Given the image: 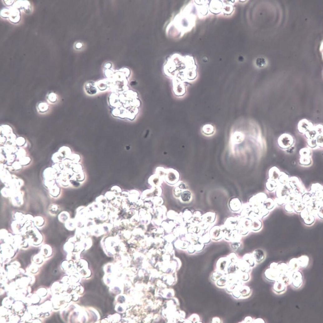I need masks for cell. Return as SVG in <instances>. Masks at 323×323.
Wrapping results in <instances>:
<instances>
[{"label":"cell","instance_id":"17","mask_svg":"<svg viewBox=\"0 0 323 323\" xmlns=\"http://www.w3.org/2000/svg\"><path fill=\"white\" fill-rule=\"evenodd\" d=\"M36 109L39 114L41 115L46 114L51 110L49 104L45 102L38 103L36 106Z\"/></svg>","mask_w":323,"mask_h":323},{"label":"cell","instance_id":"50","mask_svg":"<svg viewBox=\"0 0 323 323\" xmlns=\"http://www.w3.org/2000/svg\"><path fill=\"white\" fill-rule=\"evenodd\" d=\"M3 2L6 5L10 6H13L15 1H4Z\"/></svg>","mask_w":323,"mask_h":323},{"label":"cell","instance_id":"47","mask_svg":"<svg viewBox=\"0 0 323 323\" xmlns=\"http://www.w3.org/2000/svg\"><path fill=\"white\" fill-rule=\"evenodd\" d=\"M58 208L56 206L54 205L52 206L49 210H50V212L52 214H54V212H55V214L58 212Z\"/></svg>","mask_w":323,"mask_h":323},{"label":"cell","instance_id":"12","mask_svg":"<svg viewBox=\"0 0 323 323\" xmlns=\"http://www.w3.org/2000/svg\"><path fill=\"white\" fill-rule=\"evenodd\" d=\"M275 282L273 286L272 290L275 293L282 295L286 292L288 286L286 283L279 280L276 281Z\"/></svg>","mask_w":323,"mask_h":323},{"label":"cell","instance_id":"27","mask_svg":"<svg viewBox=\"0 0 323 323\" xmlns=\"http://www.w3.org/2000/svg\"><path fill=\"white\" fill-rule=\"evenodd\" d=\"M288 265L290 269L292 272L300 270L301 269L297 258H294L292 259Z\"/></svg>","mask_w":323,"mask_h":323},{"label":"cell","instance_id":"52","mask_svg":"<svg viewBox=\"0 0 323 323\" xmlns=\"http://www.w3.org/2000/svg\"><path fill=\"white\" fill-rule=\"evenodd\" d=\"M212 323H221L222 322L221 319L219 317H215L212 319Z\"/></svg>","mask_w":323,"mask_h":323},{"label":"cell","instance_id":"46","mask_svg":"<svg viewBox=\"0 0 323 323\" xmlns=\"http://www.w3.org/2000/svg\"><path fill=\"white\" fill-rule=\"evenodd\" d=\"M105 195L108 200H110L112 199L114 197L115 194L114 192H108L106 193Z\"/></svg>","mask_w":323,"mask_h":323},{"label":"cell","instance_id":"7","mask_svg":"<svg viewBox=\"0 0 323 323\" xmlns=\"http://www.w3.org/2000/svg\"><path fill=\"white\" fill-rule=\"evenodd\" d=\"M164 178L168 184L174 185L179 180V175L178 172L173 169L166 170Z\"/></svg>","mask_w":323,"mask_h":323},{"label":"cell","instance_id":"21","mask_svg":"<svg viewBox=\"0 0 323 323\" xmlns=\"http://www.w3.org/2000/svg\"><path fill=\"white\" fill-rule=\"evenodd\" d=\"M281 172L276 167L271 168L269 170L268 176L269 179L277 181L280 176Z\"/></svg>","mask_w":323,"mask_h":323},{"label":"cell","instance_id":"8","mask_svg":"<svg viewBox=\"0 0 323 323\" xmlns=\"http://www.w3.org/2000/svg\"><path fill=\"white\" fill-rule=\"evenodd\" d=\"M230 263L227 257L220 258L216 263L215 270L220 271L226 275Z\"/></svg>","mask_w":323,"mask_h":323},{"label":"cell","instance_id":"23","mask_svg":"<svg viewBox=\"0 0 323 323\" xmlns=\"http://www.w3.org/2000/svg\"><path fill=\"white\" fill-rule=\"evenodd\" d=\"M236 273L239 280L244 284L249 282L251 279V273L239 271Z\"/></svg>","mask_w":323,"mask_h":323},{"label":"cell","instance_id":"36","mask_svg":"<svg viewBox=\"0 0 323 323\" xmlns=\"http://www.w3.org/2000/svg\"><path fill=\"white\" fill-rule=\"evenodd\" d=\"M276 205L274 201L271 198H267L264 203V206L269 211L274 209Z\"/></svg>","mask_w":323,"mask_h":323},{"label":"cell","instance_id":"38","mask_svg":"<svg viewBox=\"0 0 323 323\" xmlns=\"http://www.w3.org/2000/svg\"><path fill=\"white\" fill-rule=\"evenodd\" d=\"M181 197L183 201L188 202L192 198V194L189 190H185L182 193Z\"/></svg>","mask_w":323,"mask_h":323},{"label":"cell","instance_id":"10","mask_svg":"<svg viewBox=\"0 0 323 323\" xmlns=\"http://www.w3.org/2000/svg\"><path fill=\"white\" fill-rule=\"evenodd\" d=\"M313 197L317 200H322V187L318 183L313 184L310 190Z\"/></svg>","mask_w":323,"mask_h":323},{"label":"cell","instance_id":"22","mask_svg":"<svg viewBox=\"0 0 323 323\" xmlns=\"http://www.w3.org/2000/svg\"><path fill=\"white\" fill-rule=\"evenodd\" d=\"M244 134L239 131H236L233 134L231 137L232 143L235 144L241 143L244 140Z\"/></svg>","mask_w":323,"mask_h":323},{"label":"cell","instance_id":"11","mask_svg":"<svg viewBox=\"0 0 323 323\" xmlns=\"http://www.w3.org/2000/svg\"><path fill=\"white\" fill-rule=\"evenodd\" d=\"M313 123L308 120L304 119L300 121L298 125V130L299 132L305 134L306 132L313 128Z\"/></svg>","mask_w":323,"mask_h":323},{"label":"cell","instance_id":"42","mask_svg":"<svg viewBox=\"0 0 323 323\" xmlns=\"http://www.w3.org/2000/svg\"><path fill=\"white\" fill-rule=\"evenodd\" d=\"M66 222V227L69 230H74L77 225L76 221L72 219L68 220Z\"/></svg>","mask_w":323,"mask_h":323},{"label":"cell","instance_id":"51","mask_svg":"<svg viewBox=\"0 0 323 323\" xmlns=\"http://www.w3.org/2000/svg\"><path fill=\"white\" fill-rule=\"evenodd\" d=\"M83 44L79 42L78 43H77L75 45L74 47H75V48L77 50H80L83 47Z\"/></svg>","mask_w":323,"mask_h":323},{"label":"cell","instance_id":"20","mask_svg":"<svg viewBox=\"0 0 323 323\" xmlns=\"http://www.w3.org/2000/svg\"><path fill=\"white\" fill-rule=\"evenodd\" d=\"M201 132L202 134L206 136H211L214 135L216 132L215 127L211 124H206L202 128Z\"/></svg>","mask_w":323,"mask_h":323},{"label":"cell","instance_id":"25","mask_svg":"<svg viewBox=\"0 0 323 323\" xmlns=\"http://www.w3.org/2000/svg\"><path fill=\"white\" fill-rule=\"evenodd\" d=\"M279 185L277 181L269 179L266 183V187L269 191L272 192L276 190Z\"/></svg>","mask_w":323,"mask_h":323},{"label":"cell","instance_id":"33","mask_svg":"<svg viewBox=\"0 0 323 323\" xmlns=\"http://www.w3.org/2000/svg\"><path fill=\"white\" fill-rule=\"evenodd\" d=\"M255 64L257 68L261 69L264 68L267 66L268 62L264 58H258L256 60Z\"/></svg>","mask_w":323,"mask_h":323},{"label":"cell","instance_id":"15","mask_svg":"<svg viewBox=\"0 0 323 323\" xmlns=\"http://www.w3.org/2000/svg\"><path fill=\"white\" fill-rule=\"evenodd\" d=\"M11 12L8 20L12 23L16 24L19 22L21 19L20 11L13 7H11Z\"/></svg>","mask_w":323,"mask_h":323},{"label":"cell","instance_id":"45","mask_svg":"<svg viewBox=\"0 0 323 323\" xmlns=\"http://www.w3.org/2000/svg\"><path fill=\"white\" fill-rule=\"evenodd\" d=\"M285 209L287 212L292 213L294 212L293 204L291 203H287L285 205Z\"/></svg>","mask_w":323,"mask_h":323},{"label":"cell","instance_id":"18","mask_svg":"<svg viewBox=\"0 0 323 323\" xmlns=\"http://www.w3.org/2000/svg\"><path fill=\"white\" fill-rule=\"evenodd\" d=\"M239 290L241 294V300L247 299L252 294V290L251 288L244 284L240 287Z\"/></svg>","mask_w":323,"mask_h":323},{"label":"cell","instance_id":"26","mask_svg":"<svg viewBox=\"0 0 323 323\" xmlns=\"http://www.w3.org/2000/svg\"><path fill=\"white\" fill-rule=\"evenodd\" d=\"M242 259L249 264L253 269L257 265L252 253H247L245 254L242 257Z\"/></svg>","mask_w":323,"mask_h":323},{"label":"cell","instance_id":"16","mask_svg":"<svg viewBox=\"0 0 323 323\" xmlns=\"http://www.w3.org/2000/svg\"><path fill=\"white\" fill-rule=\"evenodd\" d=\"M243 205L238 198H233L229 203V207L233 212H238L242 209Z\"/></svg>","mask_w":323,"mask_h":323},{"label":"cell","instance_id":"35","mask_svg":"<svg viewBox=\"0 0 323 323\" xmlns=\"http://www.w3.org/2000/svg\"><path fill=\"white\" fill-rule=\"evenodd\" d=\"M289 176L286 174L281 172V175L277 181L279 185H285L289 182Z\"/></svg>","mask_w":323,"mask_h":323},{"label":"cell","instance_id":"30","mask_svg":"<svg viewBox=\"0 0 323 323\" xmlns=\"http://www.w3.org/2000/svg\"><path fill=\"white\" fill-rule=\"evenodd\" d=\"M312 159L311 157L301 156L300 163L301 165L304 167H308L312 164Z\"/></svg>","mask_w":323,"mask_h":323},{"label":"cell","instance_id":"32","mask_svg":"<svg viewBox=\"0 0 323 323\" xmlns=\"http://www.w3.org/2000/svg\"><path fill=\"white\" fill-rule=\"evenodd\" d=\"M213 3H211L210 7V11L213 13L217 14L219 13L222 8V5L221 3L219 2L217 3V1H213Z\"/></svg>","mask_w":323,"mask_h":323},{"label":"cell","instance_id":"39","mask_svg":"<svg viewBox=\"0 0 323 323\" xmlns=\"http://www.w3.org/2000/svg\"><path fill=\"white\" fill-rule=\"evenodd\" d=\"M228 257L229 262L233 263H237L240 259L234 253H232L228 255Z\"/></svg>","mask_w":323,"mask_h":323},{"label":"cell","instance_id":"44","mask_svg":"<svg viewBox=\"0 0 323 323\" xmlns=\"http://www.w3.org/2000/svg\"><path fill=\"white\" fill-rule=\"evenodd\" d=\"M241 244L240 242H231L230 247L233 251H237L240 248Z\"/></svg>","mask_w":323,"mask_h":323},{"label":"cell","instance_id":"40","mask_svg":"<svg viewBox=\"0 0 323 323\" xmlns=\"http://www.w3.org/2000/svg\"><path fill=\"white\" fill-rule=\"evenodd\" d=\"M11 9V8H4L1 10V16L3 18L8 19L9 18Z\"/></svg>","mask_w":323,"mask_h":323},{"label":"cell","instance_id":"37","mask_svg":"<svg viewBox=\"0 0 323 323\" xmlns=\"http://www.w3.org/2000/svg\"><path fill=\"white\" fill-rule=\"evenodd\" d=\"M161 178L162 177L160 176L157 175H154L151 176L149 180V182L151 184L154 185H157L161 183L162 181H161Z\"/></svg>","mask_w":323,"mask_h":323},{"label":"cell","instance_id":"53","mask_svg":"<svg viewBox=\"0 0 323 323\" xmlns=\"http://www.w3.org/2000/svg\"><path fill=\"white\" fill-rule=\"evenodd\" d=\"M265 322L262 318H258L254 320L253 323H265Z\"/></svg>","mask_w":323,"mask_h":323},{"label":"cell","instance_id":"24","mask_svg":"<svg viewBox=\"0 0 323 323\" xmlns=\"http://www.w3.org/2000/svg\"><path fill=\"white\" fill-rule=\"evenodd\" d=\"M46 98L48 104L52 105L57 104L59 99L58 95L54 92H51L47 94Z\"/></svg>","mask_w":323,"mask_h":323},{"label":"cell","instance_id":"13","mask_svg":"<svg viewBox=\"0 0 323 323\" xmlns=\"http://www.w3.org/2000/svg\"><path fill=\"white\" fill-rule=\"evenodd\" d=\"M209 234L211 239L214 241H219L223 239L222 233L219 226H216L211 229Z\"/></svg>","mask_w":323,"mask_h":323},{"label":"cell","instance_id":"48","mask_svg":"<svg viewBox=\"0 0 323 323\" xmlns=\"http://www.w3.org/2000/svg\"><path fill=\"white\" fill-rule=\"evenodd\" d=\"M254 319L253 318L250 316L246 317L242 322L243 323H253Z\"/></svg>","mask_w":323,"mask_h":323},{"label":"cell","instance_id":"49","mask_svg":"<svg viewBox=\"0 0 323 323\" xmlns=\"http://www.w3.org/2000/svg\"><path fill=\"white\" fill-rule=\"evenodd\" d=\"M111 190L113 191V192L115 193H121V189L118 186H113L112 188H111Z\"/></svg>","mask_w":323,"mask_h":323},{"label":"cell","instance_id":"9","mask_svg":"<svg viewBox=\"0 0 323 323\" xmlns=\"http://www.w3.org/2000/svg\"><path fill=\"white\" fill-rule=\"evenodd\" d=\"M12 7L17 9L20 11H23L26 13H30L32 11L31 4L28 1H15Z\"/></svg>","mask_w":323,"mask_h":323},{"label":"cell","instance_id":"1","mask_svg":"<svg viewBox=\"0 0 323 323\" xmlns=\"http://www.w3.org/2000/svg\"><path fill=\"white\" fill-rule=\"evenodd\" d=\"M196 68L192 56L179 53L170 55L165 61L163 67L164 72L167 76L174 77L173 80L181 77L183 83L191 81L196 78Z\"/></svg>","mask_w":323,"mask_h":323},{"label":"cell","instance_id":"28","mask_svg":"<svg viewBox=\"0 0 323 323\" xmlns=\"http://www.w3.org/2000/svg\"><path fill=\"white\" fill-rule=\"evenodd\" d=\"M228 282V280L225 275L221 277L215 283L216 286L219 288L225 289Z\"/></svg>","mask_w":323,"mask_h":323},{"label":"cell","instance_id":"19","mask_svg":"<svg viewBox=\"0 0 323 323\" xmlns=\"http://www.w3.org/2000/svg\"><path fill=\"white\" fill-rule=\"evenodd\" d=\"M203 221L206 224L212 226L216 220V215L213 213H207L202 216Z\"/></svg>","mask_w":323,"mask_h":323},{"label":"cell","instance_id":"31","mask_svg":"<svg viewBox=\"0 0 323 323\" xmlns=\"http://www.w3.org/2000/svg\"><path fill=\"white\" fill-rule=\"evenodd\" d=\"M297 258L301 269L307 267L309 263V258L307 256L303 255Z\"/></svg>","mask_w":323,"mask_h":323},{"label":"cell","instance_id":"3","mask_svg":"<svg viewBox=\"0 0 323 323\" xmlns=\"http://www.w3.org/2000/svg\"><path fill=\"white\" fill-rule=\"evenodd\" d=\"M278 143L280 148L287 151L293 146L294 143V140L291 135L284 133L279 137Z\"/></svg>","mask_w":323,"mask_h":323},{"label":"cell","instance_id":"4","mask_svg":"<svg viewBox=\"0 0 323 323\" xmlns=\"http://www.w3.org/2000/svg\"><path fill=\"white\" fill-rule=\"evenodd\" d=\"M301 215L306 225H310L314 223L315 215L312 206H306L301 211Z\"/></svg>","mask_w":323,"mask_h":323},{"label":"cell","instance_id":"2","mask_svg":"<svg viewBox=\"0 0 323 323\" xmlns=\"http://www.w3.org/2000/svg\"><path fill=\"white\" fill-rule=\"evenodd\" d=\"M193 4L189 3L170 22L166 32L169 38L179 39L191 31L195 26V16L192 13Z\"/></svg>","mask_w":323,"mask_h":323},{"label":"cell","instance_id":"6","mask_svg":"<svg viewBox=\"0 0 323 323\" xmlns=\"http://www.w3.org/2000/svg\"><path fill=\"white\" fill-rule=\"evenodd\" d=\"M303 283V276L300 270L293 272L292 273L291 285L295 289H298L302 286Z\"/></svg>","mask_w":323,"mask_h":323},{"label":"cell","instance_id":"34","mask_svg":"<svg viewBox=\"0 0 323 323\" xmlns=\"http://www.w3.org/2000/svg\"><path fill=\"white\" fill-rule=\"evenodd\" d=\"M225 275L223 272L215 270L211 274L210 279L211 281L215 283L221 277Z\"/></svg>","mask_w":323,"mask_h":323},{"label":"cell","instance_id":"41","mask_svg":"<svg viewBox=\"0 0 323 323\" xmlns=\"http://www.w3.org/2000/svg\"><path fill=\"white\" fill-rule=\"evenodd\" d=\"M301 156L311 157L312 153L310 149L308 148H304L301 149L300 152Z\"/></svg>","mask_w":323,"mask_h":323},{"label":"cell","instance_id":"14","mask_svg":"<svg viewBox=\"0 0 323 323\" xmlns=\"http://www.w3.org/2000/svg\"><path fill=\"white\" fill-rule=\"evenodd\" d=\"M252 254L257 264H259L263 262L266 257L265 252L261 249L254 250Z\"/></svg>","mask_w":323,"mask_h":323},{"label":"cell","instance_id":"43","mask_svg":"<svg viewBox=\"0 0 323 323\" xmlns=\"http://www.w3.org/2000/svg\"><path fill=\"white\" fill-rule=\"evenodd\" d=\"M307 143L310 149H315L319 147L317 144L316 139L307 140Z\"/></svg>","mask_w":323,"mask_h":323},{"label":"cell","instance_id":"29","mask_svg":"<svg viewBox=\"0 0 323 323\" xmlns=\"http://www.w3.org/2000/svg\"><path fill=\"white\" fill-rule=\"evenodd\" d=\"M252 220L251 231L257 232L260 230L262 227V223L258 219H251Z\"/></svg>","mask_w":323,"mask_h":323},{"label":"cell","instance_id":"5","mask_svg":"<svg viewBox=\"0 0 323 323\" xmlns=\"http://www.w3.org/2000/svg\"><path fill=\"white\" fill-rule=\"evenodd\" d=\"M278 264V263H273L270 265L269 268L265 271L264 275L267 280L275 282L278 280L279 275L277 269Z\"/></svg>","mask_w":323,"mask_h":323}]
</instances>
